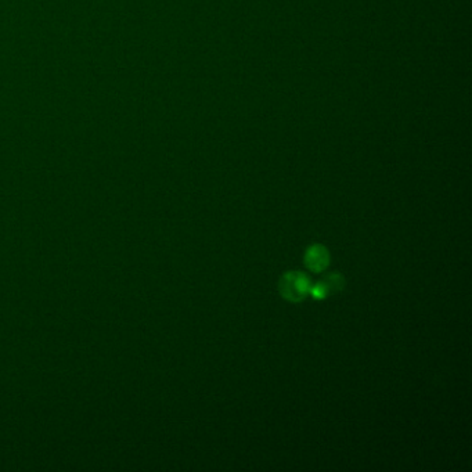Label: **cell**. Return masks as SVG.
<instances>
[{"mask_svg":"<svg viewBox=\"0 0 472 472\" xmlns=\"http://www.w3.org/2000/svg\"><path fill=\"white\" fill-rule=\"evenodd\" d=\"M312 282L309 276L302 272H288L286 273L279 283L280 294L284 300L293 304L302 302L311 294Z\"/></svg>","mask_w":472,"mask_h":472,"instance_id":"1","label":"cell"},{"mask_svg":"<svg viewBox=\"0 0 472 472\" xmlns=\"http://www.w3.org/2000/svg\"><path fill=\"white\" fill-rule=\"evenodd\" d=\"M345 287V279L339 273H331L324 276L317 284H312L311 294L315 300H324L332 294L341 293Z\"/></svg>","mask_w":472,"mask_h":472,"instance_id":"2","label":"cell"},{"mask_svg":"<svg viewBox=\"0 0 472 472\" xmlns=\"http://www.w3.org/2000/svg\"><path fill=\"white\" fill-rule=\"evenodd\" d=\"M304 261H305V266L311 272L321 273L328 268L331 257H329L328 250L324 245L314 244L307 250Z\"/></svg>","mask_w":472,"mask_h":472,"instance_id":"3","label":"cell"}]
</instances>
